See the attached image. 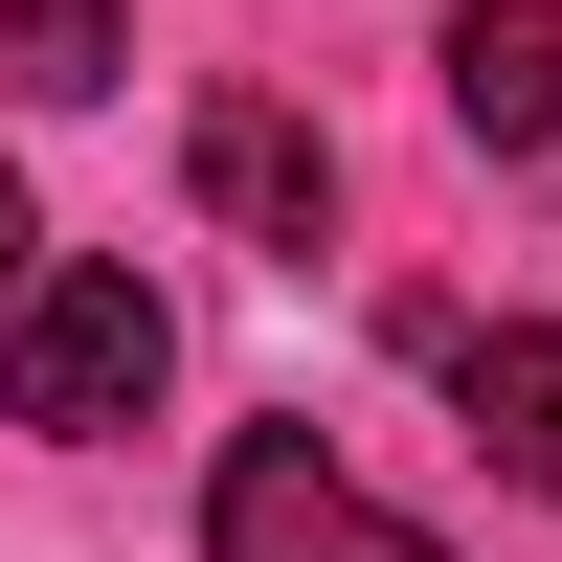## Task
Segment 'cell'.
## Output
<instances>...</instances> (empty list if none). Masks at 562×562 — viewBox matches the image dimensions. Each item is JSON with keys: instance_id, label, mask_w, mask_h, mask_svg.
Listing matches in <instances>:
<instances>
[{"instance_id": "cell-5", "label": "cell", "mask_w": 562, "mask_h": 562, "mask_svg": "<svg viewBox=\"0 0 562 562\" xmlns=\"http://www.w3.org/2000/svg\"><path fill=\"white\" fill-rule=\"evenodd\" d=\"M450 405H473V450L518 495H562V315H495V338H450Z\"/></svg>"}, {"instance_id": "cell-6", "label": "cell", "mask_w": 562, "mask_h": 562, "mask_svg": "<svg viewBox=\"0 0 562 562\" xmlns=\"http://www.w3.org/2000/svg\"><path fill=\"white\" fill-rule=\"evenodd\" d=\"M0 90L90 113V90H135V23H113V0H0Z\"/></svg>"}, {"instance_id": "cell-3", "label": "cell", "mask_w": 562, "mask_h": 562, "mask_svg": "<svg viewBox=\"0 0 562 562\" xmlns=\"http://www.w3.org/2000/svg\"><path fill=\"white\" fill-rule=\"evenodd\" d=\"M180 180H203L248 248H315V225H338V158H315V113H270V90H203V113H180Z\"/></svg>"}, {"instance_id": "cell-4", "label": "cell", "mask_w": 562, "mask_h": 562, "mask_svg": "<svg viewBox=\"0 0 562 562\" xmlns=\"http://www.w3.org/2000/svg\"><path fill=\"white\" fill-rule=\"evenodd\" d=\"M450 135H495V158L562 135V0H450Z\"/></svg>"}, {"instance_id": "cell-2", "label": "cell", "mask_w": 562, "mask_h": 562, "mask_svg": "<svg viewBox=\"0 0 562 562\" xmlns=\"http://www.w3.org/2000/svg\"><path fill=\"white\" fill-rule=\"evenodd\" d=\"M203 562H450V540H428V518H383L315 428H248V450L203 473Z\"/></svg>"}, {"instance_id": "cell-1", "label": "cell", "mask_w": 562, "mask_h": 562, "mask_svg": "<svg viewBox=\"0 0 562 562\" xmlns=\"http://www.w3.org/2000/svg\"><path fill=\"white\" fill-rule=\"evenodd\" d=\"M158 360H180V315L135 293V270H45L23 315H0V405H23V428H135V405H158Z\"/></svg>"}, {"instance_id": "cell-7", "label": "cell", "mask_w": 562, "mask_h": 562, "mask_svg": "<svg viewBox=\"0 0 562 562\" xmlns=\"http://www.w3.org/2000/svg\"><path fill=\"white\" fill-rule=\"evenodd\" d=\"M45 293V225H23V180H0V315H23Z\"/></svg>"}]
</instances>
